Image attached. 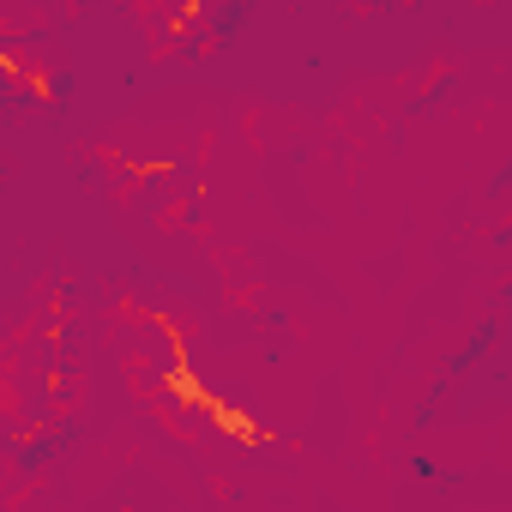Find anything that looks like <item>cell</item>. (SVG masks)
Masks as SVG:
<instances>
[{
    "mask_svg": "<svg viewBox=\"0 0 512 512\" xmlns=\"http://www.w3.org/2000/svg\"><path fill=\"white\" fill-rule=\"evenodd\" d=\"M67 446H79V422H61V428H49V434H37V440H19V446H13V464H19V470H43V464H55Z\"/></svg>",
    "mask_w": 512,
    "mask_h": 512,
    "instance_id": "6da1fadb",
    "label": "cell"
},
{
    "mask_svg": "<svg viewBox=\"0 0 512 512\" xmlns=\"http://www.w3.org/2000/svg\"><path fill=\"white\" fill-rule=\"evenodd\" d=\"M205 25H211V31H217V37H223V43H229V37H235V31H241V25H247V7H229V13H211V19H205Z\"/></svg>",
    "mask_w": 512,
    "mask_h": 512,
    "instance_id": "7a4b0ae2",
    "label": "cell"
}]
</instances>
